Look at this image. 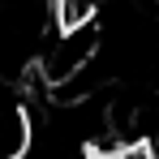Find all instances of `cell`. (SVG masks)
I'll return each instance as SVG.
<instances>
[{
  "instance_id": "obj_1",
  "label": "cell",
  "mask_w": 159,
  "mask_h": 159,
  "mask_svg": "<svg viewBox=\"0 0 159 159\" xmlns=\"http://www.w3.org/2000/svg\"><path fill=\"white\" fill-rule=\"evenodd\" d=\"M99 43H103V30L99 22H82V26H56L52 39L43 43L39 52V73L48 86H69L73 78H82L95 56H99Z\"/></svg>"
},
{
  "instance_id": "obj_2",
  "label": "cell",
  "mask_w": 159,
  "mask_h": 159,
  "mask_svg": "<svg viewBox=\"0 0 159 159\" xmlns=\"http://www.w3.org/2000/svg\"><path fill=\"white\" fill-rule=\"evenodd\" d=\"M30 155V116L13 82H0V159Z\"/></svg>"
}]
</instances>
